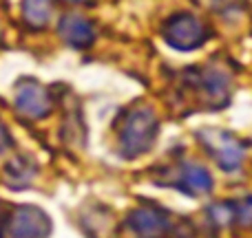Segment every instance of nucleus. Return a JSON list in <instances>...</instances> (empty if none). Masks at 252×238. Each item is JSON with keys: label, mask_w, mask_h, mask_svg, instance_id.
I'll list each match as a JSON object with an SVG mask.
<instances>
[{"label": "nucleus", "mask_w": 252, "mask_h": 238, "mask_svg": "<svg viewBox=\"0 0 252 238\" xmlns=\"http://www.w3.org/2000/svg\"><path fill=\"white\" fill-rule=\"evenodd\" d=\"M157 134V119L151 110H133L126 117L122 134H120V143L126 157H137L146 152L153 146Z\"/></svg>", "instance_id": "nucleus-1"}, {"label": "nucleus", "mask_w": 252, "mask_h": 238, "mask_svg": "<svg viewBox=\"0 0 252 238\" xmlns=\"http://www.w3.org/2000/svg\"><path fill=\"white\" fill-rule=\"evenodd\" d=\"M51 232L47 214L38 208H16L0 223V238H47Z\"/></svg>", "instance_id": "nucleus-2"}, {"label": "nucleus", "mask_w": 252, "mask_h": 238, "mask_svg": "<svg viewBox=\"0 0 252 238\" xmlns=\"http://www.w3.org/2000/svg\"><path fill=\"white\" fill-rule=\"evenodd\" d=\"M16 106L27 117L40 119L51 110V95L42 84L33 79H22L16 88Z\"/></svg>", "instance_id": "nucleus-3"}, {"label": "nucleus", "mask_w": 252, "mask_h": 238, "mask_svg": "<svg viewBox=\"0 0 252 238\" xmlns=\"http://www.w3.org/2000/svg\"><path fill=\"white\" fill-rule=\"evenodd\" d=\"M206 29L195 16H188V13H182V16L173 18L166 26V40H168L173 47L177 49H195L204 42Z\"/></svg>", "instance_id": "nucleus-4"}, {"label": "nucleus", "mask_w": 252, "mask_h": 238, "mask_svg": "<svg viewBox=\"0 0 252 238\" xmlns=\"http://www.w3.org/2000/svg\"><path fill=\"white\" fill-rule=\"evenodd\" d=\"M128 225L135 236L157 238L159 232L166 227V218H164V214L155 212V210H137V212L128 218Z\"/></svg>", "instance_id": "nucleus-5"}, {"label": "nucleus", "mask_w": 252, "mask_h": 238, "mask_svg": "<svg viewBox=\"0 0 252 238\" xmlns=\"http://www.w3.org/2000/svg\"><path fill=\"white\" fill-rule=\"evenodd\" d=\"M60 31H62L66 42L73 44V47H87V44L93 40V35H95L91 22L80 18V16H66L60 25Z\"/></svg>", "instance_id": "nucleus-6"}, {"label": "nucleus", "mask_w": 252, "mask_h": 238, "mask_svg": "<svg viewBox=\"0 0 252 238\" xmlns=\"http://www.w3.org/2000/svg\"><path fill=\"white\" fill-rule=\"evenodd\" d=\"M182 185L190 194H201V192H206L210 187V177L199 165H186V170L182 174Z\"/></svg>", "instance_id": "nucleus-7"}, {"label": "nucleus", "mask_w": 252, "mask_h": 238, "mask_svg": "<svg viewBox=\"0 0 252 238\" xmlns=\"http://www.w3.org/2000/svg\"><path fill=\"white\" fill-rule=\"evenodd\" d=\"M25 18L31 26H44L49 20V0H25Z\"/></svg>", "instance_id": "nucleus-8"}, {"label": "nucleus", "mask_w": 252, "mask_h": 238, "mask_svg": "<svg viewBox=\"0 0 252 238\" xmlns=\"http://www.w3.org/2000/svg\"><path fill=\"white\" fill-rule=\"evenodd\" d=\"M69 2H84V0H69Z\"/></svg>", "instance_id": "nucleus-9"}]
</instances>
